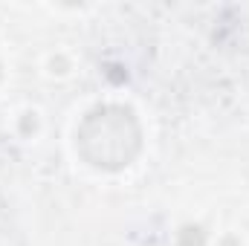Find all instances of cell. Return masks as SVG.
I'll use <instances>...</instances> for the list:
<instances>
[{
	"instance_id": "1",
	"label": "cell",
	"mask_w": 249,
	"mask_h": 246,
	"mask_svg": "<svg viewBox=\"0 0 249 246\" xmlns=\"http://www.w3.org/2000/svg\"><path fill=\"white\" fill-rule=\"evenodd\" d=\"M142 145V130L133 116L122 105H105L84 116L78 127V151L96 168H124L133 162Z\"/></svg>"
},
{
	"instance_id": "2",
	"label": "cell",
	"mask_w": 249,
	"mask_h": 246,
	"mask_svg": "<svg viewBox=\"0 0 249 246\" xmlns=\"http://www.w3.org/2000/svg\"><path fill=\"white\" fill-rule=\"evenodd\" d=\"M188 241V246H203V229H197V226H186L183 232H180V244Z\"/></svg>"
}]
</instances>
